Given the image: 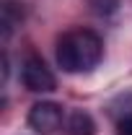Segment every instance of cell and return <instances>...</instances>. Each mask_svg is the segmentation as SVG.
I'll list each match as a JSON object with an SVG mask.
<instances>
[{"instance_id": "4", "label": "cell", "mask_w": 132, "mask_h": 135, "mask_svg": "<svg viewBox=\"0 0 132 135\" xmlns=\"http://www.w3.org/2000/svg\"><path fill=\"white\" fill-rule=\"evenodd\" d=\"M65 130H67V135H96V122H93V117H91L88 112L75 109V112L67 117Z\"/></svg>"}, {"instance_id": "2", "label": "cell", "mask_w": 132, "mask_h": 135, "mask_svg": "<svg viewBox=\"0 0 132 135\" xmlns=\"http://www.w3.org/2000/svg\"><path fill=\"white\" fill-rule=\"evenodd\" d=\"M21 81H23V86L31 94H49L57 86V81H54L52 70L47 68V62L42 57H34V55L26 57V62L21 68Z\"/></svg>"}, {"instance_id": "3", "label": "cell", "mask_w": 132, "mask_h": 135, "mask_svg": "<svg viewBox=\"0 0 132 135\" xmlns=\"http://www.w3.org/2000/svg\"><path fill=\"white\" fill-rule=\"evenodd\" d=\"M29 127L39 135H54L62 127V107L54 101H36L29 109Z\"/></svg>"}, {"instance_id": "6", "label": "cell", "mask_w": 132, "mask_h": 135, "mask_svg": "<svg viewBox=\"0 0 132 135\" xmlns=\"http://www.w3.org/2000/svg\"><path fill=\"white\" fill-rule=\"evenodd\" d=\"M116 133L119 135H132V112L124 114V117L116 122Z\"/></svg>"}, {"instance_id": "5", "label": "cell", "mask_w": 132, "mask_h": 135, "mask_svg": "<svg viewBox=\"0 0 132 135\" xmlns=\"http://www.w3.org/2000/svg\"><path fill=\"white\" fill-rule=\"evenodd\" d=\"M88 8L99 16H109L119 8V0H88Z\"/></svg>"}, {"instance_id": "1", "label": "cell", "mask_w": 132, "mask_h": 135, "mask_svg": "<svg viewBox=\"0 0 132 135\" xmlns=\"http://www.w3.org/2000/svg\"><path fill=\"white\" fill-rule=\"evenodd\" d=\"M104 57V42L91 29H73L57 42V65L65 73H91Z\"/></svg>"}]
</instances>
